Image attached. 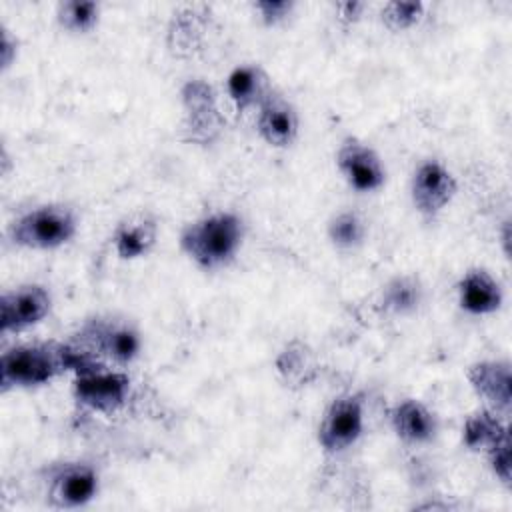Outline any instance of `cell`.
<instances>
[{
    "mask_svg": "<svg viewBox=\"0 0 512 512\" xmlns=\"http://www.w3.org/2000/svg\"><path fill=\"white\" fill-rule=\"evenodd\" d=\"M96 364L72 342H24L8 348L0 358V390H28L52 382L56 376Z\"/></svg>",
    "mask_w": 512,
    "mask_h": 512,
    "instance_id": "1",
    "label": "cell"
},
{
    "mask_svg": "<svg viewBox=\"0 0 512 512\" xmlns=\"http://www.w3.org/2000/svg\"><path fill=\"white\" fill-rule=\"evenodd\" d=\"M244 220L230 210L204 214L188 222L178 238L180 250L202 270L226 268L244 242Z\"/></svg>",
    "mask_w": 512,
    "mask_h": 512,
    "instance_id": "2",
    "label": "cell"
},
{
    "mask_svg": "<svg viewBox=\"0 0 512 512\" xmlns=\"http://www.w3.org/2000/svg\"><path fill=\"white\" fill-rule=\"evenodd\" d=\"M76 232V212L60 202L36 206L12 220L8 228L12 244L28 250H56L68 244Z\"/></svg>",
    "mask_w": 512,
    "mask_h": 512,
    "instance_id": "3",
    "label": "cell"
},
{
    "mask_svg": "<svg viewBox=\"0 0 512 512\" xmlns=\"http://www.w3.org/2000/svg\"><path fill=\"white\" fill-rule=\"evenodd\" d=\"M84 354L96 362H110L114 366L132 364L142 352V336L138 328L128 320L94 318L82 324L76 334V342Z\"/></svg>",
    "mask_w": 512,
    "mask_h": 512,
    "instance_id": "4",
    "label": "cell"
},
{
    "mask_svg": "<svg viewBox=\"0 0 512 512\" xmlns=\"http://www.w3.org/2000/svg\"><path fill=\"white\" fill-rule=\"evenodd\" d=\"M46 502L56 510L88 506L100 492V472L84 460H64L46 468Z\"/></svg>",
    "mask_w": 512,
    "mask_h": 512,
    "instance_id": "5",
    "label": "cell"
},
{
    "mask_svg": "<svg viewBox=\"0 0 512 512\" xmlns=\"http://www.w3.org/2000/svg\"><path fill=\"white\" fill-rule=\"evenodd\" d=\"M130 390L132 380L124 370L100 362L74 372L72 396L80 406L92 412L112 414L120 410L128 402Z\"/></svg>",
    "mask_w": 512,
    "mask_h": 512,
    "instance_id": "6",
    "label": "cell"
},
{
    "mask_svg": "<svg viewBox=\"0 0 512 512\" xmlns=\"http://www.w3.org/2000/svg\"><path fill=\"white\" fill-rule=\"evenodd\" d=\"M364 432V400L356 392L336 396L324 410L316 440L326 454H342L352 448Z\"/></svg>",
    "mask_w": 512,
    "mask_h": 512,
    "instance_id": "7",
    "label": "cell"
},
{
    "mask_svg": "<svg viewBox=\"0 0 512 512\" xmlns=\"http://www.w3.org/2000/svg\"><path fill=\"white\" fill-rule=\"evenodd\" d=\"M180 102L184 108L186 140L200 146L212 144L224 128L214 88L200 78L188 80L180 88Z\"/></svg>",
    "mask_w": 512,
    "mask_h": 512,
    "instance_id": "8",
    "label": "cell"
},
{
    "mask_svg": "<svg viewBox=\"0 0 512 512\" xmlns=\"http://www.w3.org/2000/svg\"><path fill=\"white\" fill-rule=\"evenodd\" d=\"M456 190L458 182L454 174L440 160H422L412 172L410 198L416 212L426 220L438 218L456 196Z\"/></svg>",
    "mask_w": 512,
    "mask_h": 512,
    "instance_id": "9",
    "label": "cell"
},
{
    "mask_svg": "<svg viewBox=\"0 0 512 512\" xmlns=\"http://www.w3.org/2000/svg\"><path fill=\"white\" fill-rule=\"evenodd\" d=\"M52 310V296L46 286L28 282L4 290L0 296V330L24 332L40 324Z\"/></svg>",
    "mask_w": 512,
    "mask_h": 512,
    "instance_id": "10",
    "label": "cell"
},
{
    "mask_svg": "<svg viewBox=\"0 0 512 512\" xmlns=\"http://www.w3.org/2000/svg\"><path fill=\"white\" fill-rule=\"evenodd\" d=\"M336 168L346 184L358 194L376 192L386 182V168L378 152L356 136L340 142L336 152Z\"/></svg>",
    "mask_w": 512,
    "mask_h": 512,
    "instance_id": "11",
    "label": "cell"
},
{
    "mask_svg": "<svg viewBox=\"0 0 512 512\" xmlns=\"http://www.w3.org/2000/svg\"><path fill=\"white\" fill-rule=\"evenodd\" d=\"M466 378L486 408L508 418L512 408V368L508 360H480L466 370Z\"/></svg>",
    "mask_w": 512,
    "mask_h": 512,
    "instance_id": "12",
    "label": "cell"
},
{
    "mask_svg": "<svg viewBox=\"0 0 512 512\" xmlns=\"http://www.w3.org/2000/svg\"><path fill=\"white\" fill-rule=\"evenodd\" d=\"M300 118L294 104L272 90L268 98L258 106L256 132L260 138L274 148H288L298 138Z\"/></svg>",
    "mask_w": 512,
    "mask_h": 512,
    "instance_id": "13",
    "label": "cell"
},
{
    "mask_svg": "<svg viewBox=\"0 0 512 512\" xmlns=\"http://www.w3.org/2000/svg\"><path fill=\"white\" fill-rule=\"evenodd\" d=\"M458 304L472 316H486L500 310L504 292L500 282L484 268H470L456 284Z\"/></svg>",
    "mask_w": 512,
    "mask_h": 512,
    "instance_id": "14",
    "label": "cell"
},
{
    "mask_svg": "<svg viewBox=\"0 0 512 512\" xmlns=\"http://www.w3.org/2000/svg\"><path fill=\"white\" fill-rule=\"evenodd\" d=\"M390 424L402 442L414 446L432 442L438 432L436 414L416 398L396 402L390 410Z\"/></svg>",
    "mask_w": 512,
    "mask_h": 512,
    "instance_id": "15",
    "label": "cell"
},
{
    "mask_svg": "<svg viewBox=\"0 0 512 512\" xmlns=\"http://www.w3.org/2000/svg\"><path fill=\"white\" fill-rule=\"evenodd\" d=\"M158 240V222L148 212H136L122 218L112 232V246L118 258L138 260L146 256Z\"/></svg>",
    "mask_w": 512,
    "mask_h": 512,
    "instance_id": "16",
    "label": "cell"
},
{
    "mask_svg": "<svg viewBox=\"0 0 512 512\" xmlns=\"http://www.w3.org/2000/svg\"><path fill=\"white\" fill-rule=\"evenodd\" d=\"M272 90L270 76L260 64H238L226 76V94L238 112L258 108Z\"/></svg>",
    "mask_w": 512,
    "mask_h": 512,
    "instance_id": "17",
    "label": "cell"
},
{
    "mask_svg": "<svg viewBox=\"0 0 512 512\" xmlns=\"http://www.w3.org/2000/svg\"><path fill=\"white\" fill-rule=\"evenodd\" d=\"M426 290L414 274H398L390 278L378 294V308L390 316H410L424 304Z\"/></svg>",
    "mask_w": 512,
    "mask_h": 512,
    "instance_id": "18",
    "label": "cell"
},
{
    "mask_svg": "<svg viewBox=\"0 0 512 512\" xmlns=\"http://www.w3.org/2000/svg\"><path fill=\"white\" fill-rule=\"evenodd\" d=\"M506 436H510L506 418L490 408L476 410L462 426V444L472 452H486Z\"/></svg>",
    "mask_w": 512,
    "mask_h": 512,
    "instance_id": "19",
    "label": "cell"
},
{
    "mask_svg": "<svg viewBox=\"0 0 512 512\" xmlns=\"http://www.w3.org/2000/svg\"><path fill=\"white\" fill-rule=\"evenodd\" d=\"M368 234L366 220L356 210H340L326 224V236L338 250H356Z\"/></svg>",
    "mask_w": 512,
    "mask_h": 512,
    "instance_id": "20",
    "label": "cell"
},
{
    "mask_svg": "<svg viewBox=\"0 0 512 512\" xmlns=\"http://www.w3.org/2000/svg\"><path fill=\"white\" fill-rule=\"evenodd\" d=\"M56 22L68 34H88L100 22V4L90 0H64L56 6Z\"/></svg>",
    "mask_w": 512,
    "mask_h": 512,
    "instance_id": "21",
    "label": "cell"
},
{
    "mask_svg": "<svg viewBox=\"0 0 512 512\" xmlns=\"http://www.w3.org/2000/svg\"><path fill=\"white\" fill-rule=\"evenodd\" d=\"M424 16V4L422 2H386L380 10V20L382 24L392 30V32H402L410 30L416 26Z\"/></svg>",
    "mask_w": 512,
    "mask_h": 512,
    "instance_id": "22",
    "label": "cell"
},
{
    "mask_svg": "<svg viewBox=\"0 0 512 512\" xmlns=\"http://www.w3.org/2000/svg\"><path fill=\"white\" fill-rule=\"evenodd\" d=\"M310 360L312 358H310V352L306 350V346L302 342H292L280 352L276 366H278V372L288 382H294V380L308 382L310 378L306 376V370L310 366Z\"/></svg>",
    "mask_w": 512,
    "mask_h": 512,
    "instance_id": "23",
    "label": "cell"
},
{
    "mask_svg": "<svg viewBox=\"0 0 512 512\" xmlns=\"http://www.w3.org/2000/svg\"><path fill=\"white\" fill-rule=\"evenodd\" d=\"M510 450H512V442L510 436L502 438L500 442H496L492 448H488L484 454L488 458L490 470L492 474L504 484L510 486L512 480V458H510Z\"/></svg>",
    "mask_w": 512,
    "mask_h": 512,
    "instance_id": "24",
    "label": "cell"
},
{
    "mask_svg": "<svg viewBox=\"0 0 512 512\" xmlns=\"http://www.w3.org/2000/svg\"><path fill=\"white\" fill-rule=\"evenodd\" d=\"M252 8L258 14L262 24L276 26V24H282L292 14L294 2L292 0H256Z\"/></svg>",
    "mask_w": 512,
    "mask_h": 512,
    "instance_id": "25",
    "label": "cell"
},
{
    "mask_svg": "<svg viewBox=\"0 0 512 512\" xmlns=\"http://www.w3.org/2000/svg\"><path fill=\"white\" fill-rule=\"evenodd\" d=\"M18 58V38L2 26L0 28V70L6 72Z\"/></svg>",
    "mask_w": 512,
    "mask_h": 512,
    "instance_id": "26",
    "label": "cell"
},
{
    "mask_svg": "<svg viewBox=\"0 0 512 512\" xmlns=\"http://www.w3.org/2000/svg\"><path fill=\"white\" fill-rule=\"evenodd\" d=\"M366 4L364 2H358V0H344V2H338L336 4V12H338V20L346 26L350 24H356L360 18H362V12H364Z\"/></svg>",
    "mask_w": 512,
    "mask_h": 512,
    "instance_id": "27",
    "label": "cell"
}]
</instances>
